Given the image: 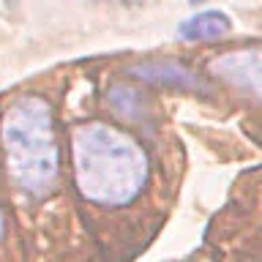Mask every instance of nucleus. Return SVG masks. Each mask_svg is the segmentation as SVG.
Wrapping results in <instances>:
<instances>
[{
	"instance_id": "nucleus-1",
	"label": "nucleus",
	"mask_w": 262,
	"mask_h": 262,
	"mask_svg": "<svg viewBox=\"0 0 262 262\" xmlns=\"http://www.w3.org/2000/svg\"><path fill=\"white\" fill-rule=\"evenodd\" d=\"M74 183L98 208H126L145 191L150 161L139 142L110 123H85L71 134Z\"/></svg>"
},
{
	"instance_id": "nucleus-7",
	"label": "nucleus",
	"mask_w": 262,
	"mask_h": 262,
	"mask_svg": "<svg viewBox=\"0 0 262 262\" xmlns=\"http://www.w3.org/2000/svg\"><path fill=\"white\" fill-rule=\"evenodd\" d=\"M6 235V219H3V208H0V241H3Z\"/></svg>"
},
{
	"instance_id": "nucleus-6",
	"label": "nucleus",
	"mask_w": 262,
	"mask_h": 262,
	"mask_svg": "<svg viewBox=\"0 0 262 262\" xmlns=\"http://www.w3.org/2000/svg\"><path fill=\"white\" fill-rule=\"evenodd\" d=\"M232 30V19L224 11H202L180 22L178 36L191 44H202V41H219Z\"/></svg>"
},
{
	"instance_id": "nucleus-2",
	"label": "nucleus",
	"mask_w": 262,
	"mask_h": 262,
	"mask_svg": "<svg viewBox=\"0 0 262 262\" xmlns=\"http://www.w3.org/2000/svg\"><path fill=\"white\" fill-rule=\"evenodd\" d=\"M0 142L11 183L33 200H44L60 183V142L52 104L44 96L22 93L6 106Z\"/></svg>"
},
{
	"instance_id": "nucleus-3",
	"label": "nucleus",
	"mask_w": 262,
	"mask_h": 262,
	"mask_svg": "<svg viewBox=\"0 0 262 262\" xmlns=\"http://www.w3.org/2000/svg\"><path fill=\"white\" fill-rule=\"evenodd\" d=\"M213 71L262 104V47L229 49L213 60Z\"/></svg>"
},
{
	"instance_id": "nucleus-4",
	"label": "nucleus",
	"mask_w": 262,
	"mask_h": 262,
	"mask_svg": "<svg viewBox=\"0 0 262 262\" xmlns=\"http://www.w3.org/2000/svg\"><path fill=\"white\" fill-rule=\"evenodd\" d=\"M128 77L142 79L153 88H172V90H205V82L191 69L178 60H147L128 69Z\"/></svg>"
},
{
	"instance_id": "nucleus-8",
	"label": "nucleus",
	"mask_w": 262,
	"mask_h": 262,
	"mask_svg": "<svg viewBox=\"0 0 262 262\" xmlns=\"http://www.w3.org/2000/svg\"><path fill=\"white\" fill-rule=\"evenodd\" d=\"M251 262H262V259H251Z\"/></svg>"
},
{
	"instance_id": "nucleus-5",
	"label": "nucleus",
	"mask_w": 262,
	"mask_h": 262,
	"mask_svg": "<svg viewBox=\"0 0 262 262\" xmlns=\"http://www.w3.org/2000/svg\"><path fill=\"white\" fill-rule=\"evenodd\" d=\"M106 101H110L112 112L118 115V118H123L126 123H131V126H137V128L147 126L150 118H153L150 96H147L142 88H137V85L118 82V85H112L110 90H106Z\"/></svg>"
}]
</instances>
